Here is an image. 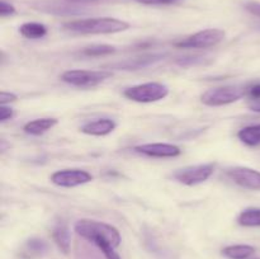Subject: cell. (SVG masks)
<instances>
[{
    "label": "cell",
    "instance_id": "cell-11",
    "mask_svg": "<svg viewBox=\"0 0 260 259\" xmlns=\"http://www.w3.org/2000/svg\"><path fill=\"white\" fill-rule=\"evenodd\" d=\"M117 127V123L111 118H98L95 121L86 122L80 127V131L91 136H106Z\"/></svg>",
    "mask_w": 260,
    "mask_h": 259
},
{
    "label": "cell",
    "instance_id": "cell-17",
    "mask_svg": "<svg viewBox=\"0 0 260 259\" xmlns=\"http://www.w3.org/2000/svg\"><path fill=\"white\" fill-rule=\"evenodd\" d=\"M239 225L244 228H259L260 226V208L249 207L245 208L238 217Z\"/></svg>",
    "mask_w": 260,
    "mask_h": 259
},
{
    "label": "cell",
    "instance_id": "cell-26",
    "mask_svg": "<svg viewBox=\"0 0 260 259\" xmlns=\"http://www.w3.org/2000/svg\"><path fill=\"white\" fill-rule=\"evenodd\" d=\"M245 9L253 15L258 17L260 19V3L258 2H248L245 4Z\"/></svg>",
    "mask_w": 260,
    "mask_h": 259
},
{
    "label": "cell",
    "instance_id": "cell-14",
    "mask_svg": "<svg viewBox=\"0 0 260 259\" xmlns=\"http://www.w3.org/2000/svg\"><path fill=\"white\" fill-rule=\"evenodd\" d=\"M255 253V248L246 244H238V245H229L222 249V255L229 259H248Z\"/></svg>",
    "mask_w": 260,
    "mask_h": 259
},
{
    "label": "cell",
    "instance_id": "cell-19",
    "mask_svg": "<svg viewBox=\"0 0 260 259\" xmlns=\"http://www.w3.org/2000/svg\"><path fill=\"white\" fill-rule=\"evenodd\" d=\"M116 52V48L109 45H91L89 47H85L83 50V53L85 56H106Z\"/></svg>",
    "mask_w": 260,
    "mask_h": 259
},
{
    "label": "cell",
    "instance_id": "cell-4",
    "mask_svg": "<svg viewBox=\"0 0 260 259\" xmlns=\"http://www.w3.org/2000/svg\"><path fill=\"white\" fill-rule=\"evenodd\" d=\"M169 94V88L165 84L150 81V83L139 84V85L127 88L123 91V95L129 101L137 103H152L164 99Z\"/></svg>",
    "mask_w": 260,
    "mask_h": 259
},
{
    "label": "cell",
    "instance_id": "cell-22",
    "mask_svg": "<svg viewBox=\"0 0 260 259\" xmlns=\"http://www.w3.org/2000/svg\"><path fill=\"white\" fill-rule=\"evenodd\" d=\"M136 3L144 5H170L180 2V0H135Z\"/></svg>",
    "mask_w": 260,
    "mask_h": 259
},
{
    "label": "cell",
    "instance_id": "cell-29",
    "mask_svg": "<svg viewBox=\"0 0 260 259\" xmlns=\"http://www.w3.org/2000/svg\"><path fill=\"white\" fill-rule=\"evenodd\" d=\"M255 259H260V258H255Z\"/></svg>",
    "mask_w": 260,
    "mask_h": 259
},
{
    "label": "cell",
    "instance_id": "cell-12",
    "mask_svg": "<svg viewBox=\"0 0 260 259\" xmlns=\"http://www.w3.org/2000/svg\"><path fill=\"white\" fill-rule=\"evenodd\" d=\"M52 238L55 240L56 245L58 246L63 254H69L71 248V236L70 230L66 226V223L58 222L52 230Z\"/></svg>",
    "mask_w": 260,
    "mask_h": 259
},
{
    "label": "cell",
    "instance_id": "cell-8",
    "mask_svg": "<svg viewBox=\"0 0 260 259\" xmlns=\"http://www.w3.org/2000/svg\"><path fill=\"white\" fill-rule=\"evenodd\" d=\"M93 180V175L86 170L81 169H63L57 170L51 175V182L58 187L73 188L85 184Z\"/></svg>",
    "mask_w": 260,
    "mask_h": 259
},
{
    "label": "cell",
    "instance_id": "cell-18",
    "mask_svg": "<svg viewBox=\"0 0 260 259\" xmlns=\"http://www.w3.org/2000/svg\"><path fill=\"white\" fill-rule=\"evenodd\" d=\"M161 57V55H152L142 58H134V60H127L124 62L116 63V65H113V68L121 69V70L122 69L123 70H136V69L145 68V66L150 65V63H154L155 61H159Z\"/></svg>",
    "mask_w": 260,
    "mask_h": 259
},
{
    "label": "cell",
    "instance_id": "cell-25",
    "mask_svg": "<svg viewBox=\"0 0 260 259\" xmlns=\"http://www.w3.org/2000/svg\"><path fill=\"white\" fill-rule=\"evenodd\" d=\"M17 101V95L13 93H8V91H2L0 93V106H7L8 103Z\"/></svg>",
    "mask_w": 260,
    "mask_h": 259
},
{
    "label": "cell",
    "instance_id": "cell-28",
    "mask_svg": "<svg viewBox=\"0 0 260 259\" xmlns=\"http://www.w3.org/2000/svg\"><path fill=\"white\" fill-rule=\"evenodd\" d=\"M65 2L73 3V4H89V3H98L106 2V0H65Z\"/></svg>",
    "mask_w": 260,
    "mask_h": 259
},
{
    "label": "cell",
    "instance_id": "cell-16",
    "mask_svg": "<svg viewBox=\"0 0 260 259\" xmlns=\"http://www.w3.org/2000/svg\"><path fill=\"white\" fill-rule=\"evenodd\" d=\"M238 137L243 144L248 146H258L260 145V123L241 128L238 132Z\"/></svg>",
    "mask_w": 260,
    "mask_h": 259
},
{
    "label": "cell",
    "instance_id": "cell-7",
    "mask_svg": "<svg viewBox=\"0 0 260 259\" xmlns=\"http://www.w3.org/2000/svg\"><path fill=\"white\" fill-rule=\"evenodd\" d=\"M213 172H215V165L213 164L190 165V167L175 170L172 177L182 184L197 185L206 182L213 174Z\"/></svg>",
    "mask_w": 260,
    "mask_h": 259
},
{
    "label": "cell",
    "instance_id": "cell-20",
    "mask_svg": "<svg viewBox=\"0 0 260 259\" xmlns=\"http://www.w3.org/2000/svg\"><path fill=\"white\" fill-rule=\"evenodd\" d=\"M96 246L99 248V250L104 254L106 259H121V256L118 255V253L116 251V248H113L112 245L107 243H98Z\"/></svg>",
    "mask_w": 260,
    "mask_h": 259
},
{
    "label": "cell",
    "instance_id": "cell-27",
    "mask_svg": "<svg viewBox=\"0 0 260 259\" xmlns=\"http://www.w3.org/2000/svg\"><path fill=\"white\" fill-rule=\"evenodd\" d=\"M249 109L253 112H256V113H260V99H255V101H251L249 103Z\"/></svg>",
    "mask_w": 260,
    "mask_h": 259
},
{
    "label": "cell",
    "instance_id": "cell-3",
    "mask_svg": "<svg viewBox=\"0 0 260 259\" xmlns=\"http://www.w3.org/2000/svg\"><path fill=\"white\" fill-rule=\"evenodd\" d=\"M246 95V89L238 85L217 86L206 90L201 95V102L208 107H221L235 103Z\"/></svg>",
    "mask_w": 260,
    "mask_h": 259
},
{
    "label": "cell",
    "instance_id": "cell-5",
    "mask_svg": "<svg viewBox=\"0 0 260 259\" xmlns=\"http://www.w3.org/2000/svg\"><path fill=\"white\" fill-rule=\"evenodd\" d=\"M112 76L107 70H68L62 73L61 80L78 88H93Z\"/></svg>",
    "mask_w": 260,
    "mask_h": 259
},
{
    "label": "cell",
    "instance_id": "cell-1",
    "mask_svg": "<svg viewBox=\"0 0 260 259\" xmlns=\"http://www.w3.org/2000/svg\"><path fill=\"white\" fill-rule=\"evenodd\" d=\"M63 28L80 35H113L128 29L129 23L111 17L86 18L65 23Z\"/></svg>",
    "mask_w": 260,
    "mask_h": 259
},
{
    "label": "cell",
    "instance_id": "cell-13",
    "mask_svg": "<svg viewBox=\"0 0 260 259\" xmlns=\"http://www.w3.org/2000/svg\"><path fill=\"white\" fill-rule=\"evenodd\" d=\"M56 124H57V119L56 118H37L27 122L24 127H23V130L28 135L40 136V135L45 134V132H47L52 127H55Z\"/></svg>",
    "mask_w": 260,
    "mask_h": 259
},
{
    "label": "cell",
    "instance_id": "cell-23",
    "mask_svg": "<svg viewBox=\"0 0 260 259\" xmlns=\"http://www.w3.org/2000/svg\"><path fill=\"white\" fill-rule=\"evenodd\" d=\"M246 94L250 96L251 101L260 99V83H255L246 89Z\"/></svg>",
    "mask_w": 260,
    "mask_h": 259
},
{
    "label": "cell",
    "instance_id": "cell-21",
    "mask_svg": "<svg viewBox=\"0 0 260 259\" xmlns=\"http://www.w3.org/2000/svg\"><path fill=\"white\" fill-rule=\"evenodd\" d=\"M14 13H15L14 5H12L10 3H7L5 0H2V2H0V15H2L3 18L13 15Z\"/></svg>",
    "mask_w": 260,
    "mask_h": 259
},
{
    "label": "cell",
    "instance_id": "cell-2",
    "mask_svg": "<svg viewBox=\"0 0 260 259\" xmlns=\"http://www.w3.org/2000/svg\"><path fill=\"white\" fill-rule=\"evenodd\" d=\"M74 230L79 236L86 239L95 245L98 243H107L113 248H117L122 241L121 234L114 226L101 222V221L83 218V220L76 221Z\"/></svg>",
    "mask_w": 260,
    "mask_h": 259
},
{
    "label": "cell",
    "instance_id": "cell-24",
    "mask_svg": "<svg viewBox=\"0 0 260 259\" xmlns=\"http://www.w3.org/2000/svg\"><path fill=\"white\" fill-rule=\"evenodd\" d=\"M14 116V112L10 107L0 106V122H5Z\"/></svg>",
    "mask_w": 260,
    "mask_h": 259
},
{
    "label": "cell",
    "instance_id": "cell-6",
    "mask_svg": "<svg viewBox=\"0 0 260 259\" xmlns=\"http://www.w3.org/2000/svg\"><path fill=\"white\" fill-rule=\"evenodd\" d=\"M223 38H225V30L218 28H207L179 42H175V46L180 48H210L222 42Z\"/></svg>",
    "mask_w": 260,
    "mask_h": 259
},
{
    "label": "cell",
    "instance_id": "cell-9",
    "mask_svg": "<svg viewBox=\"0 0 260 259\" xmlns=\"http://www.w3.org/2000/svg\"><path fill=\"white\" fill-rule=\"evenodd\" d=\"M234 183L250 190H260V172L248 167H235L228 170Z\"/></svg>",
    "mask_w": 260,
    "mask_h": 259
},
{
    "label": "cell",
    "instance_id": "cell-15",
    "mask_svg": "<svg viewBox=\"0 0 260 259\" xmlns=\"http://www.w3.org/2000/svg\"><path fill=\"white\" fill-rule=\"evenodd\" d=\"M20 35L28 40H40L47 35V28L45 24L37 22H27L19 27Z\"/></svg>",
    "mask_w": 260,
    "mask_h": 259
},
{
    "label": "cell",
    "instance_id": "cell-10",
    "mask_svg": "<svg viewBox=\"0 0 260 259\" xmlns=\"http://www.w3.org/2000/svg\"><path fill=\"white\" fill-rule=\"evenodd\" d=\"M135 151L151 157H175L182 154V150L178 146L172 144H162V142L139 145L135 147Z\"/></svg>",
    "mask_w": 260,
    "mask_h": 259
}]
</instances>
